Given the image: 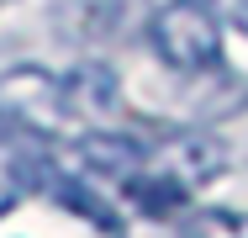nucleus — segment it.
I'll use <instances>...</instances> for the list:
<instances>
[{"label": "nucleus", "mask_w": 248, "mask_h": 238, "mask_svg": "<svg viewBox=\"0 0 248 238\" xmlns=\"http://www.w3.org/2000/svg\"><path fill=\"white\" fill-rule=\"evenodd\" d=\"M148 37L153 53L180 74L217 69L222 64V5L217 0H169V5H158Z\"/></svg>", "instance_id": "1"}, {"label": "nucleus", "mask_w": 248, "mask_h": 238, "mask_svg": "<svg viewBox=\"0 0 248 238\" xmlns=\"http://www.w3.org/2000/svg\"><path fill=\"white\" fill-rule=\"evenodd\" d=\"M0 122H11L21 138H43L48 143L69 117V95H63V80L37 69V64H21L11 74H0Z\"/></svg>", "instance_id": "2"}, {"label": "nucleus", "mask_w": 248, "mask_h": 238, "mask_svg": "<svg viewBox=\"0 0 248 238\" xmlns=\"http://www.w3.org/2000/svg\"><path fill=\"white\" fill-rule=\"evenodd\" d=\"M143 164H148V143H138L132 133H85L69 148V175L106 186H127Z\"/></svg>", "instance_id": "3"}, {"label": "nucleus", "mask_w": 248, "mask_h": 238, "mask_svg": "<svg viewBox=\"0 0 248 238\" xmlns=\"http://www.w3.org/2000/svg\"><path fill=\"white\" fill-rule=\"evenodd\" d=\"M143 170H158V175H169L174 186H185L196 196L206 180H217L227 170V148L211 138V133H185V138H169V143H158V148L148 143V164Z\"/></svg>", "instance_id": "4"}, {"label": "nucleus", "mask_w": 248, "mask_h": 238, "mask_svg": "<svg viewBox=\"0 0 248 238\" xmlns=\"http://www.w3.org/2000/svg\"><path fill=\"white\" fill-rule=\"evenodd\" d=\"M63 95H69V117H106L116 106V80L100 69V64H85L74 74H63Z\"/></svg>", "instance_id": "5"}, {"label": "nucleus", "mask_w": 248, "mask_h": 238, "mask_svg": "<svg viewBox=\"0 0 248 238\" xmlns=\"http://www.w3.org/2000/svg\"><path fill=\"white\" fill-rule=\"evenodd\" d=\"M185 238H248V212H227V206L196 212Z\"/></svg>", "instance_id": "6"}, {"label": "nucleus", "mask_w": 248, "mask_h": 238, "mask_svg": "<svg viewBox=\"0 0 248 238\" xmlns=\"http://www.w3.org/2000/svg\"><path fill=\"white\" fill-rule=\"evenodd\" d=\"M132 238H185V228H169L164 222V228H143V233H132Z\"/></svg>", "instance_id": "7"}, {"label": "nucleus", "mask_w": 248, "mask_h": 238, "mask_svg": "<svg viewBox=\"0 0 248 238\" xmlns=\"http://www.w3.org/2000/svg\"><path fill=\"white\" fill-rule=\"evenodd\" d=\"M16 196H21V190H16V186H0V217H5L11 206H16Z\"/></svg>", "instance_id": "8"}, {"label": "nucleus", "mask_w": 248, "mask_h": 238, "mask_svg": "<svg viewBox=\"0 0 248 238\" xmlns=\"http://www.w3.org/2000/svg\"><path fill=\"white\" fill-rule=\"evenodd\" d=\"M232 27H238V32H243V37H248V0H243V5H238V11H232Z\"/></svg>", "instance_id": "9"}]
</instances>
